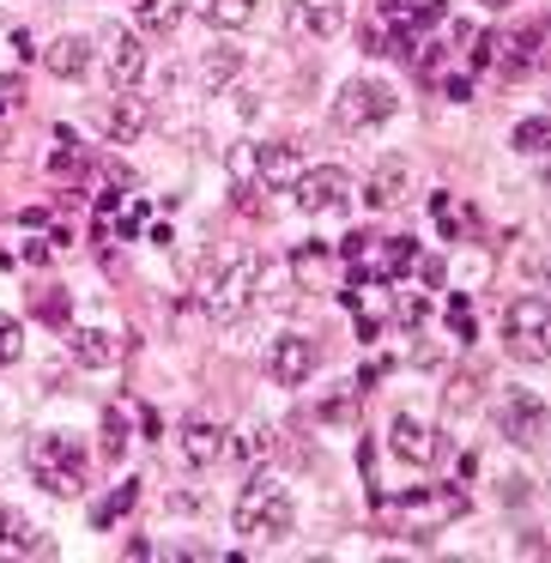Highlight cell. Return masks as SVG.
Wrapping results in <instances>:
<instances>
[{"label": "cell", "instance_id": "cell-25", "mask_svg": "<svg viewBox=\"0 0 551 563\" xmlns=\"http://www.w3.org/2000/svg\"><path fill=\"white\" fill-rule=\"evenodd\" d=\"M134 490H140V485H134V478H128V485H115V490H110V497H103V503H98V509H91V521H98V527H110V521H115V515H128V509H134Z\"/></svg>", "mask_w": 551, "mask_h": 563}, {"label": "cell", "instance_id": "cell-36", "mask_svg": "<svg viewBox=\"0 0 551 563\" xmlns=\"http://www.w3.org/2000/svg\"><path fill=\"white\" fill-rule=\"evenodd\" d=\"M19 91H25V86H19V79H0V110H7V103H13Z\"/></svg>", "mask_w": 551, "mask_h": 563}, {"label": "cell", "instance_id": "cell-21", "mask_svg": "<svg viewBox=\"0 0 551 563\" xmlns=\"http://www.w3.org/2000/svg\"><path fill=\"white\" fill-rule=\"evenodd\" d=\"M224 454H236L243 466H261L273 454V430L267 424H249V430H236V437H224Z\"/></svg>", "mask_w": 551, "mask_h": 563}, {"label": "cell", "instance_id": "cell-2", "mask_svg": "<svg viewBox=\"0 0 551 563\" xmlns=\"http://www.w3.org/2000/svg\"><path fill=\"white\" fill-rule=\"evenodd\" d=\"M261 279H267V261L261 255H231L207 285V316L212 321H243L261 303Z\"/></svg>", "mask_w": 551, "mask_h": 563}, {"label": "cell", "instance_id": "cell-34", "mask_svg": "<svg viewBox=\"0 0 551 563\" xmlns=\"http://www.w3.org/2000/svg\"><path fill=\"white\" fill-rule=\"evenodd\" d=\"M134 224H140V200H128L122 219H115V231H134Z\"/></svg>", "mask_w": 551, "mask_h": 563}, {"label": "cell", "instance_id": "cell-3", "mask_svg": "<svg viewBox=\"0 0 551 563\" xmlns=\"http://www.w3.org/2000/svg\"><path fill=\"white\" fill-rule=\"evenodd\" d=\"M25 466L49 497H79V490H86V473H91L86 449H79L74 437H37L25 454Z\"/></svg>", "mask_w": 551, "mask_h": 563}, {"label": "cell", "instance_id": "cell-32", "mask_svg": "<svg viewBox=\"0 0 551 563\" xmlns=\"http://www.w3.org/2000/svg\"><path fill=\"white\" fill-rule=\"evenodd\" d=\"M412 267H418V279H425V285H442V261H437V255L412 261Z\"/></svg>", "mask_w": 551, "mask_h": 563}, {"label": "cell", "instance_id": "cell-11", "mask_svg": "<svg viewBox=\"0 0 551 563\" xmlns=\"http://www.w3.org/2000/svg\"><path fill=\"white\" fill-rule=\"evenodd\" d=\"M304 170H309V158L291 146V140H273V146H255V176H261V188H291Z\"/></svg>", "mask_w": 551, "mask_h": 563}, {"label": "cell", "instance_id": "cell-19", "mask_svg": "<svg viewBox=\"0 0 551 563\" xmlns=\"http://www.w3.org/2000/svg\"><path fill=\"white\" fill-rule=\"evenodd\" d=\"M364 200L370 207H400L406 200V158H382L376 176H370V188H364Z\"/></svg>", "mask_w": 551, "mask_h": 563}, {"label": "cell", "instance_id": "cell-29", "mask_svg": "<svg viewBox=\"0 0 551 563\" xmlns=\"http://www.w3.org/2000/svg\"><path fill=\"white\" fill-rule=\"evenodd\" d=\"M103 449H110V454H122V449H128V418L115 412V406L103 412Z\"/></svg>", "mask_w": 551, "mask_h": 563}, {"label": "cell", "instance_id": "cell-20", "mask_svg": "<svg viewBox=\"0 0 551 563\" xmlns=\"http://www.w3.org/2000/svg\"><path fill=\"white\" fill-rule=\"evenodd\" d=\"M134 25L152 37H170L183 25V0H134Z\"/></svg>", "mask_w": 551, "mask_h": 563}, {"label": "cell", "instance_id": "cell-1", "mask_svg": "<svg viewBox=\"0 0 551 563\" xmlns=\"http://www.w3.org/2000/svg\"><path fill=\"white\" fill-rule=\"evenodd\" d=\"M231 527L243 539H255V545H273V539H285L297 527V503H291V490L285 485H267V478H255V485L236 497V509H231Z\"/></svg>", "mask_w": 551, "mask_h": 563}, {"label": "cell", "instance_id": "cell-6", "mask_svg": "<svg viewBox=\"0 0 551 563\" xmlns=\"http://www.w3.org/2000/svg\"><path fill=\"white\" fill-rule=\"evenodd\" d=\"M497 430H503V442H515V449H539V442H546V400H539L533 388H503Z\"/></svg>", "mask_w": 551, "mask_h": 563}, {"label": "cell", "instance_id": "cell-8", "mask_svg": "<svg viewBox=\"0 0 551 563\" xmlns=\"http://www.w3.org/2000/svg\"><path fill=\"white\" fill-rule=\"evenodd\" d=\"M316 364H321V352H316L309 333H285V340H273V352H267V376L285 382V388L309 382V376H316Z\"/></svg>", "mask_w": 551, "mask_h": 563}, {"label": "cell", "instance_id": "cell-14", "mask_svg": "<svg viewBox=\"0 0 551 563\" xmlns=\"http://www.w3.org/2000/svg\"><path fill=\"white\" fill-rule=\"evenodd\" d=\"M224 437H231V430L212 424V418H188V424H183V454H188V466L224 461Z\"/></svg>", "mask_w": 551, "mask_h": 563}, {"label": "cell", "instance_id": "cell-5", "mask_svg": "<svg viewBox=\"0 0 551 563\" xmlns=\"http://www.w3.org/2000/svg\"><path fill=\"white\" fill-rule=\"evenodd\" d=\"M394 110H400L394 86H382V79H345V86H340V103H333V122H340L345 134H364V128L394 122Z\"/></svg>", "mask_w": 551, "mask_h": 563}, {"label": "cell", "instance_id": "cell-27", "mask_svg": "<svg viewBox=\"0 0 551 563\" xmlns=\"http://www.w3.org/2000/svg\"><path fill=\"white\" fill-rule=\"evenodd\" d=\"M19 352H25V328H19L7 309H0V369L7 364H19Z\"/></svg>", "mask_w": 551, "mask_h": 563}, {"label": "cell", "instance_id": "cell-18", "mask_svg": "<svg viewBox=\"0 0 551 563\" xmlns=\"http://www.w3.org/2000/svg\"><path fill=\"white\" fill-rule=\"evenodd\" d=\"M297 25L309 37H340L345 31V0H297Z\"/></svg>", "mask_w": 551, "mask_h": 563}, {"label": "cell", "instance_id": "cell-13", "mask_svg": "<svg viewBox=\"0 0 551 563\" xmlns=\"http://www.w3.org/2000/svg\"><path fill=\"white\" fill-rule=\"evenodd\" d=\"M0 558H49V539L7 503H0Z\"/></svg>", "mask_w": 551, "mask_h": 563}, {"label": "cell", "instance_id": "cell-33", "mask_svg": "<svg viewBox=\"0 0 551 563\" xmlns=\"http://www.w3.org/2000/svg\"><path fill=\"white\" fill-rule=\"evenodd\" d=\"M400 321H406V328H418V321H425V303H418V297H406V303H400Z\"/></svg>", "mask_w": 551, "mask_h": 563}, {"label": "cell", "instance_id": "cell-9", "mask_svg": "<svg viewBox=\"0 0 551 563\" xmlns=\"http://www.w3.org/2000/svg\"><path fill=\"white\" fill-rule=\"evenodd\" d=\"M388 449H394V461H406V466H437L442 461V437L430 424H418L412 412H400L388 424Z\"/></svg>", "mask_w": 551, "mask_h": 563}, {"label": "cell", "instance_id": "cell-12", "mask_svg": "<svg viewBox=\"0 0 551 563\" xmlns=\"http://www.w3.org/2000/svg\"><path fill=\"white\" fill-rule=\"evenodd\" d=\"M146 122H152V103L134 98V91H115L110 110H103V134H110L115 146H134V140L146 134Z\"/></svg>", "mask_w": 551, "mask_h": 563}, {"label": "cell", "instance_id": "cell-7", "mask_svg": "<svg viewBox=\"0 0 551 563\" xmlns=\"http://www.w3.org/2000/svg\"><path fill=\"white\" fill-rule=\"evenodd\" d=\"M291 200L304 212H333V207H345L352 200V176L340 170V164H321V170H304L291 183Z\"/></svg>", "mask_w": 551, "mask_h": 563}, {"label": "cell", "instance_id": "cell-15", "mask_svg": "<svg viewBox=\"0 0 551 563\" xmlns=\"http://www.w3.org/2000/svg\"><path fill=\"white\" fill-rule=\"evenodd\" d=\"M412 261H418L412 236H388L382 261H357V279H400V273H412Z\"/></svg>", "mask_w": 551, "mask_h": 563}, {"label": "cell", "instance_id": "cell-23", "mask_svg": "<svg viewBox=\"0 0 551 563\" xmlns=\"http://www.w3.org/2000/svg\"><path fill=\"white\" fill-rule=\"evenodd\" d=\"M236 74H243V49H231V43H219V49H207V62H200V79H207L212 91H224Z\"/></svg>", "mask_w": 551, "mask_h": 563}, {"label": "cell", "instance_id": "cell-22", "mask_svg": "<svg viewBox=\"0 0 551 563\" xmlns=\"http://www.w3.org/2000/svg\"><path fill=\"white\" fill-rule=\"evenodd\" d=\"M255 7H261V0H207L200 19H207L212 31H243L249 19H255Z\"/></svg>", "mask_w": 551, "mask_h": 563}, {"label": "cell", "instance_id": "cell-17", "mask_svg": "<svg viewBox=\"0 0 551 563\" xmlns=\"http://www.w3.org/2000/svg\"><path fill=\"white\" fill-rule=\"evenodd\" d=\"M67 352H74V364H86V369H110L115 364V340L103 328H74L67 333Z\"/></svg>", "mask_w": 551, "mask_h": 563}, {"label": "cell", "instance_id": "cell-28", "mask_svg": "<svg viewBox=\"0 0 551 563\" xmlns=\"http://www.w3.org/2000/svg\"><path fill=\"white\" fill-rule=\"evenodd\" d=\"M551 140V122L546 115H527V122H515V152H539Z\"/></svg>", "mask_w": 551, "mask_h": 563}, {"label": "cell", "instance_id": "cell-35", "mask_svg": "<svg viewBox=\"0 0 551 563\" xmlns=\"http://www.w3.org/2000/svg\"><path fill=\"white\" fill-rule=\"evenodd\" d=\"M503 503H527V478H509V485H503Z\"/></svg>", "mask_w": 551, "mask_h": 563}, {"label": "cell", "instance_id": "cell-24", "mask_svg": "<svg viewBox=\"0 0 551 563\" xmlns=\"http://www.w3.org/2000/svg\"><path fill=\"white\" fill-rule=\"evenodd\" d=\"M430 219H437L442 236H466V231H473V212H466L454 195H430Z\"/></svg>", "mask_w": 551, "mask_h": 563}, {"label": "cell", "instance_id": "cell-10", "mask_svg": "<svg viewBox=\"0 0 551 563\" xmlns=\"http://www.w3.org/2000/svg\"><path fill=\"white\" fill-rule=\"evenodd\" d=\"M103 74H110L115 91H134L140 79H146V49H140L134 31H115V37L103 43Z\"/></svg>", "mask_w": 551, "mask_h": 563}, {"label": "cell", "instance_id": "cell-31", "mask_svg": "<svg viewBox=\"0 0 551 563\" xmlns=\"http://www.w3.org/2000/svg\"><path fill=\"white\" fill-rule=\"evenodd\" d=\"M37 316L49 321V328H67V297H62V291H49V297L37 303Z\"/></svg>", "mask_w": 551, "mask_h": 563}, {"label": "cell", "instance_id": "cell-30", "mask_svg": "<svg viewBox=\"0 0 551 563\" xmlns=\"http://www.w3.org/2000/svg\"><path fill=\"white\" fill-rule=\"evenodd\" d=\"M442 13H449V0H412V25H442Z\"/></svg>", "mask_w": 551, "mask_h": 563}, {"label": "cell", "instance_id": "cell-37", "mask_svg": "<svg viewBox=\"0 0 551 563\" xmlns=\"http://www.w3.org/2000/svg\"><path fill=\"white\" fill-rule=\"evenodd\" d=\"M485 7H497V13H509V7H521V0H485Z\"/></svg>", "mask_w": 551, "mask_h": 563}, {"label": "cell", "instance_id": "cell-26", "mask_svg": "<svg viewBox=\"0 0 551 563\" xmlns=\"http://www.w3.org/2000/svg\"><path fill=\"white\" fill-rule=\"evenodd\" d=\"M321 418H328V424H352L357 418V388H333L328 400H321Z\"/></svg>", "mask_w": 551, "mask_h": 563}, {"label": "cell", "instance_id": "cell-4", "mask_svg": "<svg viewBox=\"0 0 551 563\" xmlns=\"http://www.w3.org/2000/svg\"><path fill=\"white\" fill-rule=\"evenodd\" d=\"M503 345H509V357H521V364H546V352H551L546 297H515V303L503 309Z\"/></svg>", "mask_w": 551, "mask_h": 563}, {"label": "cell", "instance_id": "cell-16", "mask_svg": "<svg viewBox=\"0 0 551 563\" xmlns=\"http://www.w3.org/2000/svg\"><path fill=\"white\" fill-rule=\"evenodd\" d=\"M43 67H49L55 79H86L91 74V37H55L49 55H43Z\"/></svg>", "mask_w": 551, "mask_h": 563}]
</instances>
